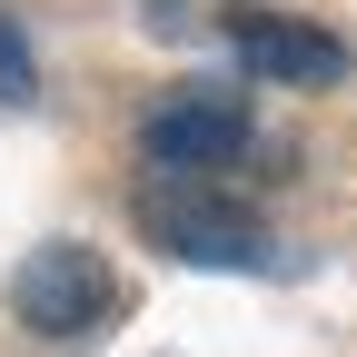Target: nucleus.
Segmentation results:
<instances>
[{"label": "nucleus", "instance_id": "39448f33", "mask_svg": "<svg viewBox=\"0 0 357 357\" xmlns=\"http://www.w3.org/2000/svg\"><path fill=\"white\" fill-rule=\"evenodd\" d=\"M30 89H40V60H30V40H20V20L0 10V109H20Z\"/></svg>", "mask_w": 357, "mask_h": 357}, {"label": "nucleus", "instance_id": "7ed1b4c3", "mask_svg": "<svg viewBox=\"0 0 357 357\" xmlns=\"http://www.w3.org/2000/svg\"><path fill=\"white\" fill-rule=\"evenodd\" d=\"M10 318H20L30 337H89V328L119 318V278H109L100 248H79V238H40V248L10 268Z\"/></svg>", "mask_w": 357, "mask_h": 357}, {"label": "nucleus", "instance_id": "f257e3e1", "mask_svg": "<svg viewBox=\"0 0 357 357\" xmlns=\"http://www.w3.org/2000/svg\"><path fill=\"white\" fill-rule=\"evenodd\" d=\"M129 218H139V238L178 268H268V229L258 208L229 199L218 178H139V199H129Z\"/></svg>", "mask_w": 357, "mask_h": 357}, {"label": "nucleus", "instance_id": "f03ea898", "mask_svg": "<svg viewBox=\"0 0 357 357\" xmlns=\"http://www.w3.org/2000/svg\"><path fill=\"white\" fill-rule=\"evenodd\" d=\"M248 139H258V109L238 79H178L139 109V159L159 178H218L229 159H248Z\"/></svg>", "mask_w": 357, "mask_h": 357}, {"label": "nucleus", "instance_id": "20e7f679", "mask_svg": "<svg viewBox=\"0 0 357 357\" xmlns=\"http://www.w3.org/2000/svg\"><path fill=\"white\" fill-rule=\"evenodd\" d=\"M229 50L268 89H328V79H347V40L318 30V20H298V10H229Z\"/></svg>", "mask_w": 357, "mask_h": 357}]
</instances>
